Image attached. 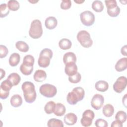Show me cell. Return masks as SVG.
Segmentation results:
<instances>
[{
  "mask_svg": "<svg viewBox=\"0 0 127 127\" xmlns=\"http://www.w3.org/2000/svg\"><path fill=\"white\" fill-rule=\"evenodd\" d=\"M74 1L75 2L78 3V4H81V3H83V2H84V0H79H79H74Z\"/></svg>",
  "mask_w": 127,
  "mask_h": 127,
  "instance_id": "ee69618b",
  "label": "cell"
},
{
  "mask_svg": "<svg viewBox=\"0 0 127 127\" xmlns=\"http://www.w3.org/2000/svg\"><path fill=\"white\" fill-rule=\"evenodd\" d=\"M127 85V77L124 76H120L117 78L113 85L114 90L118 93H122L126 88Z\"/></svg>",
  "mask_w": 127,
  "mask_h": 127,
  "instance_id": "9c48e42d",
  "label": "cell"
},
{
  "mask_svg": "<svg viewBox=\"0 0 127 127\" xmlns=\"http://www.w3.org/2000/svg\"><path fill=\"white\" fill-rule=\"evenodd\" d=\"M56 106L55 103L53 101H50L46 103L44 107V111L47 114H51L54 112Z\"/></svg>",
  "mask_w": 127,
  "mask_h": 127,
  "instance_id": "f1b7e54d",
  "label": "cell"
},
{
  "mask_svg": "<svg viewBox=\"0 0 127 127\" xmlns=\"http://www.w3.org/2000/svg\"><path fill=\"white\" fill-rule=\"evenodd\" d=\"M58 24V20L56 17L54 16H49L46 18L45 21V25L46 27L50 30L55 29Z\"/></svg>",
  "mask_w": 127,
  "mask_h": 127,
  "instance_id": "4fadbf2b",
  "label": "cell"
},
{
  "mask_svg": "<svg viewBox=\"0 0 127 127\" xmlns=\"http://www.w3.org/2000/svg\"><path fill=\"white\" fill-rule=\"evenodd\" d=\"M21 88L25 101L28 103L34 102L37 97L34 84L30 81H25L22 84Z\"/></svg>",
  "mask_w": 127,
  "mask_h": 127,
  "instance_id": "6da1fadb",
  "label": "cell"
},
{
  "mask_svg": "<svg viewBox=\"0 0 127 127\" xmlns=\"http://www.w3.org/2000/svg\"><path fill=\"white\" fill-rule=\"evenodd\" d=\"M8 53L7 48L2 45H0V58H3L5 57Z\"/></svg>",
  "mask_w": 127,
  "mask_h": 127,
  "instance_id": "f35d334b",
  "label": "cell"
},
{
  "mask_svg": "<svg viewBox=\"0 0 127 127\" xmlns=\"http://www.w3.org/2000/svg\"><path fill=\"white\" fill-rule=\"evenodd\" d=\"M20 57L19 54L14 53L12 54L9 58V64L11 66L17 65L20 62Z\"/></svg>",
  "mask_w": 127,
  "mask_h": 127,
  "instance_id": "44dd1931",
  "label": "cell"
},
{
  "mask_svg": "<svg viewBox=\"0 0 127 127\" xmlns=\"http://www.w3.org/2000/svg\"><path fill=\"white\" fill-rule=\"evenodd\" d=\"M77 121L76 115L73 113H69L66 114L64 117V122L66 125L72 126L75 124Z\"/></svg>",
  "mask_w": 127,
  "mask_h": 127,
  "instance_id": "7c38bea8",
  "label": "cell"
},
{
  "mask_svg": "<svg viewBox=\"0 0 127 127\" xmlns=\"http://www.w3.org/2000/svg\"><path fill=\"white\" fill-rule=\"evenodd\" d=\"M111 126L112 127H122L123 123H121L119 120H116L115 121H114L112 122Z\"/></svg>",
  "mask_w": 127,
  "mask_h": 127,
  "instance_id": "ab89813d",
  "label": "cell"
},
{
  "mask_svg": "<svg viewBox=\"0 0 127 127\" xmlns=\"http://www.w3.org/2000/svg\"><path fill=\"white\" fill-rule=\"evenodd\" d=\"M43 32L41 21L37 19L33 20L31 23L29 31V35L30 37L34 39H38L42 36Z\"/></svg>",
  "mask_w": 127,
  "mask_h": 127,
  "instance_id": "277c9868",
  "label": "cell"
},
{
  "mask_svg": "<svg viewBox=\"0 0 127 127\" xmlns=\"http://www.w3.org/2000/svg\"><path fill=\"white\" fill-rule=\"evenodd\" d=\"M12 86L13 85L12 84V83L6 79V80L3 81L1 83L0 86V90L4 91L9 92L10 90L12 88Z\"/></svg>",
  "mask_w": 127,
  "mask_h": 127,
  "instance_id": "83f0119b",
  "label": "cell"
},
{
  "mask_svg": "<svg viewBox=\"0 0 127 127\" xmlns=\"http://www.w3.org/2000/svg\"><path fill=\"white\" fill-rule=\"evenodd\" d=\"M0 17L1 18L4 17L6 16L9 13V9L7 7V5L6 3H1L0 5Z\"/></svg>",
  "mask_w": 127,
  "mask_h": 127,
  "instance_id": "1f68e13d",
  "label": "cell"
},
{
  "mask_svg": "<svg viewBox=\"0 0 127 127\" xmlns=\"http://www.w3.org/2000/svg\"><path fill=\"white\" fill-rule=\"evenodd\" d=\"M71 6V2L70 0H63L61 3L60 7L61 9L64 10L68 9Z\"/></svg>",
  "mask_w": 127,
  "mask_h": 127,
  "instance_id": "d590c367",
  "label": "cell"
},
{
  "mask_svg": "<svg viewBox=\"0 0 127 127\" xmlns=\"http://www.w3.org/2000/svg\"><path fill=\"white\" fill-rule=\"evenodd\" d=\"M39 92L41 95L46 97L52 98L56 95L57 89L54 85L47 83L43 84L40 86Z\"/></svg>",
  "mask_w": 127,
  "mask_h": 127,
  "instance_id": "8992f818",
  "label": "cell"
},
{
  "mask_svg": "<svg viewBox=\"0 0 127 127\" xmlns=\"http://www.w3.org/2000/svg\"><path fill=\"white\" fill-rule=\"evenodd\" d=\"M77 66L75 63H69L65 64L64 71L68 76H72L77 72Z\"/></svg>",
  "mask_w": 127,
  "mask_h": 127,
  "instance_id": "8fae6325",
  "label": "cell"
},
{
  "mask_svg": "<svg viewBox=\"0 0 127 127\" xmlns=\"http://www.w3.org/2000/svg\"><path fill=\"white\" fill-rule=\"evenodd\" d=\"M0 80H1L2 78L5 76V71H4L3 69H2V68H0Z\"/></svg>",
  "mask_w": 127,
  "mask_h": 127,
  "instance_id": "b9f144b4",
  "label": "cell"
},
{
  "mask_svg": "<svg viewBox=\"0 0 127 127\" xmlns=\"http://www.w3.org/2000/svg\"><path fill=\"white\" fill-rule=\"evenodd\" d=\"M115 119L119 120L121 123H124L127 120V114L123 111H119L116 113Z\"/></svg>",
  "mask_w": 127,
  "mask_h": 127,
  "instance_id": "d6a6232c",
  "label": "cell"
},
{
  "mask_svg": "<svg viewBox=\"0 0 127 127\" xmlns=\"http://www.w3.org/2000/svg\"><path fill=\"white\" fill-rule=\"evenodd\" d=\"M34 58L32 56L30 55H27L24 57L22 64L28 66H33L34 64Z\"/></svg>",
  "mask_w": 127,
  "mask_h": 127,
  "instance_id": "4dcf8cb0",
  "label": "cell"
},
{
  "mask_svg": "<svg viewBox=\"0 0 127 127\" xmlns=\"http://www.w3.org/2000/svg\"><path fill=\"white\" fill-rule=\"evenodd\" d=\"M104 103V97L101 94H96L93 96L91 99V105L93 109L96 110H98L102 107Z\"/></svg>",
  "mask_w": 127,
  "mask_h": 127,
  "instance_id": "30bf717a",
  "label": "cell"
},
{
  "mask_svg": "<svg viewBox=\"0 0 127 127\" xmlns=\"http://www.w3.org/2000/svg\"><path fill=\"white\" fill-rule=\"evenodd\" d=\"M85 95V91L83 88L81 87L74 88L71 92L68 93L66 96L67 103L72 105L77 104L78 101H82Z\"/></svg>",
  "mask_w": 127,
  "mask_h": 127,
  "instance_id": "7a4b0ae2",
  "label": "cell"
},
{
  "mask_svg": "<svg viewBox=\"0 0 127 127\" xmlns=\"http://www.w3.org/2000/svg\"><path fill=\"white\" fill-rule=\"evenodd\" d=\"M7 79L12 83L13 86H16L19 83L21 80V77L18 73L13 72L8 76Z\"/></svg>",
  "mask_w": 127,
  "mask_h": 127,
  "instance_id": "ffe728a7",
  "label": "cell"
},
{
  "mask_svg": "<svg viewBox=\"0 0 127 127\" xmlns=\"http://www.w3.org/2000/svg\"><path fill=\"white\" fill-rule=\"evenodd\" d=\"M16 48L20 52L26 53L29 50V47L28 44L22 41H17L15 44Z\"/></svg>",
  "mask_w": 127,
  "mask_h": 127,
  "instance_id": "cb8c5ba5",
  "label": "cell"
},
{
  "mask_svg": "<svg viewBox=\"0 0 127 127\" xmlns=\"http://www.w3.org/2000/svg\"><path fill=\"white\" fill-rule=\"evenodd\" d=\"M7 5L9 9L12 11H16L20 7V4L18 1L15 0H10L8 1Z\"/></svg>",
  "mask_w": 127,
  "mask_h": 127,
  "instance_id": "f546056e",
  "label": "cell"
},
{
  "mask_svg": "<svg viewBox=\"0 0 127 127\" xmlns=\"http://www.w3.org/2000/svg\"><path fill=\"white\" fill-rule=\"evenodd\" d=\"M127 45H125L124 46H123L121 48V54L125 56H127Z\"/></svg>",
  "mask_w": 127,
  "mask_h": 127,
  "instance_id": "60d3db41",
  "label": "cell"
},
{
  "mask_svg": "<svg viewBox=\"0 0 127 127\" xmlns=\"http://www.w3.org/2000/svg\"><path fill=\"white\" fill-rule=\"evenodd\" d=\"M95 125L97 127H107L108 122L102 119H98L95 122Z\"/></svg>",
  "mask_w": 127,
  "mask_h": 127,
  "instance_id": "8d00e7d4",
  "label": "cell"
},
{
  "mask_svg": "<svg viewBox=\"0 0 127 127\" xmlns=\"http://www.w3.org/2000/svg\"><path fill=\"white\" fill-rule=\"evenodd\" d=\"M47 126L49 127H63L64 124L63 122L57 119H50L47 123Z\"/></svg>",
  "mask_w": 127,
  "mask_h": 127,
  "instance_id": "d4e9b609",
  "label": "cell"
},
{
  "mask_svg": "<svg viewBox=\"0 0 127 127\" xmlns=\"http://www.w3.org/2000/svg\"><path fill=\"white\" fill-rule=\"evenodd\" d=\"M81 79V74L78 72L74 75L68 77L69 81L72 83H77L80 81Z\"/></svg>",
  "mask_w": 127,
  "mask_h": 127,
  "instance_id": "e575fe53",
  "label": "cell"
},
{
  "mask_svg": "<svg viewBox=\"0 0 127 127\" xmlns=\"http://www.w3.org/2000/svg\"><path fill=\"white\" fill-rule=\"evenodd\" d=\"M65 112L66 109L64 105L60 103L56 104V106L53 112L56 116L58 117H62L65 114Z\"/></svg>",
  "mask_w": 127,
  "mask_h": 127,
  "instance_id": "e0dca14e",
  "label": "cell"
},
{
  "mask_svg": "<svg viewBox=\"0 0 127 127\" xmlns=\"http://www.w3.org/2000/svg\"><path fill=\"white\" fill-rule=\"evenodd\" d=\"M72 46V43L70 40L66 38H63L61 39L59 42V47L64 50L69 49Z\"/></svg>",
  "mask_w": 127,
  "mask_h": 127,
  "instance_id": "603a6c76",
  "label": "cell"
},
{
  "mask_svg": "<svg viewBox=\"0 0 127 127\" xmlns=\"http://www.w3.org/2000/svg\"><path fill=\"white\" fill-rule=\"evenodd\" d=\"M96 89L100 92H105L109 88V84L107 82L104 80H99L95 84Z\"/></svg>",
  "mask_w": 127,
  "mask_h": 127,
  "instance_id": "ac0fdd59",
  "label": "cell"
},
{
  "mask_svg": "<svg viewBox=\"0 0 127 127\" xmlns=\"http://www.w3.org/2000/svg\"><path fill=\"white\" fill-rule=\"evenodd\" d=\"M20 70L25 75H29L33 70V66H28L22 64L20 66Z\"/></svg>",
  "mask_w": 127,
  "mask_h": 127,
  "instance_id": "4316f807",
  "label": "cell"
},
{
  "mask_svg": "<svg viewBox=\"0 0 127 127\" xmlns=\"http://www.w3.org/2000/svg\"><path fill=\"white\" fill-rule=\"evenodd\" d=\"M10 102L12 107L17 108L22 105V99L19 95L14 94L11 97Z\"/></svg>",
  "mask_w": 127,
  "mask_h": 127,
  "instance_id": "d6986e66",
  "label": "cell"
},
{
  "mask_svg": "<svg viewBox=\"0 0 127 127\" xmlns=\"http://www.w3.org/2000/svg\"><path fill=\"white\" fill-rule=\"evenodd\" d=\"M80 18L82 23L86 26L92 25L95 21L94 14L89 10L81 12L80 14Z\"/></svg>",
  "mask_w": 127,
  "mask_h": 127,
  "instance_id": "52a82bcc",
  "label": "cell"
},
{
  "mask_svg": "<svg viewBox=\"0 0 127 127\" xmlns=\"http://www.w3.org/2000/svg\"><path fill=\"white\" fill-rule=\"evenodd\" d=\"M47 78L46 72L42 69L37 70L33 75V78L36 82H42Z\"/></svg>",
  "mask_w": 127,
  "mask_h": 127,
  "instance_id": "9a60e30c",
  "label": "cell"
},
{
  "mask_svg": "<svg viewBox=\"0 0 127 127\" xmlns=\"http://www.w3.org/2000/svg\"><path fill=\"white\" fill-rule=\"evenodd\" d=\"M92 9L97 12H100L104 9V5L100 0H94L92 3Z\"/></svg>",
  "mask_w": 127,
  "mask_h": 127,
  "instance_id": "484cf974",
  "label": "cell"
},
{
  "mask_svg": "<svg viewBox=\"0 0 127 127\" xmlns=\"http://www.w3.org/2000/svg\"><path fill=\"white\" fill-rule=\"evenodd\" d=\"M95 114L91 110H86L82 114V117L81 119L80 123L82 126L88 127L92 125V121L94 118Z\"/></svg>",
  "mask_w": 127,
  "mask_h": 127,
  "instance_id": "ba28073f",
  "label": "cell"
},
{
  "mask_svg": "<svg viewBox=\"0 0 127 127\" xmlns=\"http://www.w3.org/2000/svg\"><path fill=\"white\" fill-rule=\"evenodd\" d=\"M53 57L52 51L48 48L43 49L40 54L38 60L39 66L43 68L47 67L50 64V61Z\"/></svg>",
  "mask_w": 127,
  "mask_h": 127,
  "instance_id": "3957f363",
  "label": "cell"
},
{
  "mask_svg": "<svg viewBox=\"0 0 127 127\" xmlns=\"http://www.w3.org/2000/svg\"><path fill=\"white\" fill-rule=\"evenodd\" d=\"M120 13V8L119 6H117L116 7L110 9H107V13L108 15L113 17H117Z\"/></svg>",
  "mask_w": 127,
  "mask_h": 127,
  "instance_id": "836d02e7",
  "label": "cell"
},
{
  "mask_svg": "<svg viewBox=\"0 0 127 127\" xmlns=\"http://www.w3.org/2000/svg\"><path fill=\"white\" fill-rule=\"evenodd\" d=\"M63 62L65 64L72 63H76V57L72 52H67L64 54L63 57Z\"/></svg>",
  "mask_w": 127,
  "mask_h": 127,
  "instance_id": "2e32d148",
  "label": "cell"
},
{
  "mask_svg": "<svg viewBox=\"0 0 127 127\" xmlns=\"http://www.w3.org/2000/svg\"><path fill=\"white\" fill-rule=\"evenodd\" d=\"M127 94H125L124 97L123 98V104L124 105V106H125L126 108H127V106H126V103H127Z\"/></svg>",
  "mask_w": 127,
  "mask_h": 127,
  "instance_id": "7bdbcfd3",
  "label": "cell"
},
{
  "mask_svg": "<svg viewBox=\"0 0 127 127\" xmlns=\"http://www.w3.org/2000/svg\"><path fill=\"white\" fill-rule=\"evenodd\" d=\"M127 58H123L118 61L115 64V68L117 71L121 72L127 69Z\"/></svg>",
  "mask_w": 127,
  "mask_h": 127,
  "instance_id": "5bb4252c",
  "label": "cell"
},
{
  "mask_svg": "<svg viewBox=\"0 0 127 127\" xmlns=\"http://www.w3.org/2000/svg\"><path fill=\"white\" fill-rule=\"evenodd\" d=\"M77 39L81 45L84 48H89L93 44L90 35L86 30H81L77 34Z\"/></svg>",
  "mask_w": 127,
  "mask_h": 127,
  "instance_id": "5b68a950",
  "label": "cell"
},
{
  "mask_svg": "<svg viewBox=\"0 0 127 127\" xmlns=\"http://www.w3.org/2000/svg\"><path fill=\"white\" fill-rule=\"evenodd\" d=\"M103 115L106 117H110L113 116L114 113V108L112 105L107 104L105 105L102 110Z\"/></svg>",
  "mask_w": 127,
  "mask_h": 127,
  "instance_id": "7402d4cb",
  "label": "cell"
},
{
  "mask_svg": "<svg viewBox=\"0 0 127 127\" xmlns=\"http://www.w3.org/2000/svg\"><path fill=\"white\" fill-rule=\"evenodd\" d=\"M105 3L106 4V6L107 8V9H112L117 6V2L116 0H105Z\"/></svg>",
  "mask_w": 127,
  "mask_h": 127,
  "instance_id": "74e56055",
  "label": "cell"
}]
</instances>
